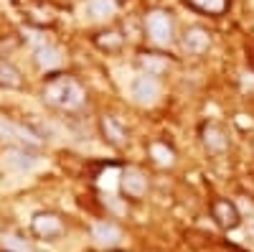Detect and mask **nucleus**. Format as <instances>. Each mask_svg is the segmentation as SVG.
<instances>
[{
    "mask_svg": "<svg viewBox=\"0 0 254 252\" xmlns=\"http://www.w3.org/2000/svg\"><path fill=\"white\" fill-rule=\"evenodd\" d=\"M249 237H254V219H249Z\"/></svg>",
    "mask_w": 254,
    "mask_h": 252,
    "instance_id": "nucleus-21",
    "label": "nucleus"
},
{
    "mask_svg": "<svg viewBox=\"0 0 254 252\" xmlns=\"http://www.w3.org/2000/svg\"><path fill=\"white\" fill-rule=\"evenodd\" d=\"M5 163L10 166V168H15V171H31V168L36 166V156L28 151V148H10L8 153H5Z\"/></svg>",
    "mask_w": 254,
    "mask_h": 252,
    "instance_id": "nucleus-15",
    "label": "nucleus"
},
{
    "mask_svg": "<svg viewBox=\"0 0 254 252\" xmlns=\"http://www.w3.org/2000/svg\"><path fill=\"white\" fill-rule=\"evenodd\" d=\"M44 102L61 112H79L87 104V92L71 74H46L44 82Z\"/></svg>",
    "mask_w": 254,
    "mask_h": 252,
    "instance_id": "nucleus-1",
    "label": "nucleus"
},
{
    "mask_svg": "<svg viewBox=\"0 0 254 252\" xmlns=\"http://www.w3.org/2000/svg\"><path fill=\"white\" fill-rule=\"evenodd\" d=\"M99 133H102L104 143L112 145V148H117V151L125 148L127 140H130V135H127V128H125L117 117H112V115H104V117L99 120Z\"/></svg>",
    "mask_w": 254,
    "mask_h": 252,
    "instance_id": "nucleus-9",
    "label": "nucleus"
},
{
    "mask_svg": "<svg viewBox=\"0 0 254 252\" xmlns=\"http://www.w3.org/2000/svg\"><path fill=\"white\" fill-rule=\"evenodd\" d=\"M117 0H87V15L99 20V18H110L117 10Z\"/></svg>",
    "mask_w": 254,
    "mask_h": 252,
    "instance_id": "nucleus-18",
    "label": "nucleus"
},
{
    "mask_svg": "<svg viewBox=\"0 0 254 252\" xmlns=\"http://www.w3.org/2000/svg\"><path fill=\"white\" fill-rule=\"evenodd\" d=\"M147 188H150V181H147L145 171L137 166H127L122 176H120V191L125 199H132V201H140L145 194H147Z\"/></svg>",
    "mask_w": 254,
    "mask_h": 252,
    "instance_id": "nucleus-3",
    "label": "nucleus"
},
{
    "mask_svg": "<svg viewBox=\"0 0 254 252\" xmlns=\"http://www.w3.org/2000/svg\"><path fill=\"white\" fill-rule=\"evenodd\" d=\"M181 46L186 54L190 56H201L211 49V31H206L203 26H188L181 36Z\"/></svg>",
    "mask_w": 254,
    "mask_h": 252,
    "instance_id": "nucleus-5",
    "label": "nucleus"
},
{
    "mask_svg": "<svg viewBox=\"0 0 254 252\" xmlns=\"http://www.w3.org/2000/svg\"><path fill=\"white\" fill-rule=\"evenodd\" d=\"M186 5L206 15H221L229 8V0H186Z\"/></svg>",
    "mask_w": 254,
    "mask_h": 252,
    "instance_id": "nucleus-19",
    "label": "nucleus"
},
{
    "mask_svg": "<svg viewBox=\"0 0 254 252\" xmlns=\"http://www.w3.org/2000/svg\"><path fill=\"white\" fill-rule=\"evenodd\" d=\"M211 217L221 229H237L242 224V214L234 201L229 199H214L211 201Z\"/></svg>",
    "mask_w": 254,
    "mask_h": 252,
    "instance_id": "nucleus-7",
    "label": "nucleus"
},
{
    "mask_svg": "<svg viewBox=\"0 0 254 252\" xmlns=\"http://www.w3.org/2000/svg\"><path fill=\"white\" fill-rule=\"evenodd\" d=\"M132 97H135V102H140V104H155L158 97H160V82H158V77L140 74V77L132 82Z\"/></svg>",
    "mask_w": 254,
    "mask_h": 252,
    "instance_id": "nucleus-10",
    "label": "nucleus"
},
{
    "mask_svg": "<svg viewBox=\"0 0 254 252\" xmlns=\"http://www.w3.org/2000/svg\"><path fill=\"white\" fill-rule=\"evenodd\" d=\"M3 252H5V250H3Z\"/></svg>",
    "mask_w": 254,
    "mask_h": 252,
    "instance_id": "nucleus-24",
    "label": "nucleus"
},
{
    "mask_svg": "<svg viewBox=\"0 0 254 252\" xmlns=\"http://www.w3.org/2000/svg\"><path fill=\"white\" fill-rule=\"evenodd\" d=\"M147 156L153 158L155 166L160 168H171L176 163V151H173V145H168L165 140H153L150 145H147Z\"/></svg>",
    "mask_w": 254,
    "mask_h": 252,
    "instance_id": "nucleus-14",
    "label": "nucleus"
},
{
    "mask_svg": "<svg viewBox=\"0 0 254 252\" xmlns=\"http://www.w3.org/2000/svg\"><path fill=\"white\" fill-rule=\"evenodd\" d=\"M201 143H203V148L214 156H224L229 151V135L219 122H206L203 125L201 128Z\"/></svg>",
    "mask_w": 254,
    "mask_h": 252,
    "instance_id": "nucleus-8",
    "label": "nucleus"
},
{
    "mask_svg": "<svg viewBox=\"0 0 254 252\" xmlns=\"http://www.w3.org/2000/svg\"><path fill=\"white\" fill-rule=\"evenodd\" d=\"M117 3H122V0H117Z\"/></svg>",
    "mask_w": 254,
    "mask_h": 252,
    "instance_id": "nucleus-23",
    "label": "nucleus"
},
{
    "mask_svg": "<svg viewBox=\"0 0 254 252\" xmlns=\"http://www.w3.org/2000/svg\"><path fill=\"white\" fill-rule=\"evenodd\" d=\"M145 33L155 46H171L176 38V23L168 10H150L145 15Z\"/></svg>",
    "mask_w": 254,
    "mask_h": 252,
    "instance_id": "nucleus-2",
    "label": "nucleus"
},
{
    "mask_svg": "<svg viewBox=\"0 0 254 252\" xmlns=\"http://www.w3.org/2000/svg\"><path fill=\"white\" fill-rule=\"evenodd\" d=\"M3 247L5 252H33V245L20 235H3Z\"/></svg>",
    "mask_w": 254,
    "mask_h": 252,
    "instance_id": "nucleus-20",
    "label": "nucleus"
},
{
    "mask_svg": "<svg viewBox=\"0 0 254 252\" xmlns=\"http://www.w3.org/2000/svg\"><path fill=\"white\" fill-rule=\"evenodd\" d=\"M104 252H122V250H104Z\"/></svg>",
    "mask_w": 254,
    "mask_h": 252,
    "instance_id": "nucleus-22",
    "label": "nucleus"
},
{
    "mask_svg": "<svg viewBox=\"0 0 254 252\" xmlns=\"http://www.w3.org/2000/svg\"><path fill=\"white\" fill-rule=\"evenodd\" d=\"M23 74H20L18 67H13L10 61H0V87L5 89H23Z\"/></svg>",
    "mask_w": 254,
    "mask_h": 252,
    "instance_id": "nucleus-16",
    "label": "nucleus"
},
{
    "mask_svg": "<svg viewBox=\"0 0 254 252\" xmlns=\"http://www.w3.org/2000/svg\"><path fill=\"white\" fill-rule=\"evenodd\" d=\"M36 64L46 74H54L61 67V56H59V51L54 46H38L36 49Z\"/></svg>",
    "mask_w": 254,
    "mask_h": 252,
    "instance_id": "nucleus-17",
    "label": "nucleus"
},
{
    "mask_svg": "<svg viewBox=\"0 0 254 252\" xmlns=\"http://www.w3.org/2000/svg\"><path fill=\"white\" fill-rule=\"evenodd\" d=\"M31 229L36 237H44V240H56L64 235V219L54 212H36L31 219Z\"/></svg>",
    "mask_w": 254,
    "mask_h": 252,
    "instance_id": "nucleus-4",
    "label": "nucleus"
},
{
    "mask_svg": "<svg viewBox=\"0 0 254 252\" xmlns=\"http://www.w3.org/2000/svg\"><path fill=\"white\" fill-rule=\"evenodd\" d=\"M0 138L18 143L20 148H31V145H38V138H36L31 130H26L23 125H15V122H10V120H0Z\"/></svg>",
    "mask_w": 254,
    "mask_h": 252,
    "instance_id": "nucleus-12",
    "label": "nucleus"
},
{
    "mask_svg": "<svg viewBox=\"0 0 254 252\" xmlns=\"http://www.w3.org/2000/svg\"><path fill=\"white\" fill-rule=\"evenodd\" d=\"M92 41H94V46L99 51H107V54H115V51H120L125 46V36L117 28H102V31H97L92 36Z\"/></svg>",
    "mask_w": 254,
    "mask_h": 252,
    "instance_id": "nucleus-13",
    "label": "nucleus"
},
{
    "mask_svg": "<svg viewBox=\"0 0 254 252\" xmlns=\"http://www.w3.org/2000/svg\"><path fill=\"white\" fill-rule=\"evenodd\" d=\"M171 64H173V59L168 54H160V51H140L137 54V67L142 69V74L160 77L163 72H168Z\"/></svg>",
    "mask_w": 254,
    "mask_h": 252,
    "instance_id": "nucleus-11",
    "label": "nucleus"
},
{
    "mask_svg": "<svg viewBox=\"0 0 254 252\" xmlns=\"http://www.w3.org/2000/svg\"><path fill=\"white\" fill-rule=\"evenodd\" d=\"M92 240L102 250H117L122 245V240H125V232H122V227L115 224V222H97L92 227Z\"/></svg>",
    "mask_w": 254,
    "mask_h": 252,
    "instance_id": "nucleus-6",
    "label": "nucleus"
}]
</instances>
